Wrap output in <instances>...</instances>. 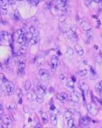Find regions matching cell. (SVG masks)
I'll return each mask as SVG.
<instances>
[{"label":"cell","mask_w":102,"mask_h":128,"mask_svg":"<svg viewBox=\"0 0 102 128\" xmlns=\"http://www.w3.org/2000/svg\"><path fill=\"white\" fill-rule=\"evenodd\" d=\"M1 89L5 95L10 96L11 95L13 94V91L14 90L15 86L13 82L8 80V81L2 82V84L1 85Z\"/></svg>","instance_id":"1"},{"label":"cell","mask_w":102,"mask_h":128,"mask_svg":"<svg viewBox=\"0 0 102 128\" xmlns=\"http://www.w3.org/2000/svg\"><path fill=\"white\" fill-rule=\"evenodd\" d=\"M1 119H2L3 123L6 126H9L12 124V120L9 115L5 114L1 118Z\"/></svg>","instance_id":"11"},{"label":"cell","mask_w":102,"mask_h":128,"mask_svg":"<svg viewBox=\"0 0 102 128\" xmlns=\"http://www.w3.org/2000/svg\"><path fill=\"white\" fill-rule=\"evenodd\" d=\"M17 41L18 43L21 44H23L24 42H25V33H23L19 35Z\"/></svg>","instance_id":"23"},{"label":"cell","mask_w":102,"mask_h":128,"mask_svg":"<svg viewBox=\"0 0 102 128\" xmlns=\"http://www.w3.org/2000/svg\"><path fill=\"white\" fill-rule=\"evenodd\" d=\"M14 18H15V19H17V20H20V19H21V14L19 10L16 9V10L14 11Z\"/></svg>","instance_id":"27"},{"label":"cell","mask_w":102,"mask_h":128,"mask_svg":"<svg viewBox=\"0 0 102 128\" xmlns=\"http://www.w3.org/2000/svg\"><path fill=\"white\" fill-rule=\"evenodd\" d=\"M51 68L53 71H54L56 70L59 66L60 65V61H59V58L55 55H53L51 58Z\"/></svg>","instance_id":"4"},{"label":"cell","mask_w":102,"mask_h":128,"mask_svg":"<svg viewBox=\"0 0 102 128\" xmlns=\"http://www.w3.org/2000/svg\"><path fill=\"white\" fill-rule=\"evenodd\" d=\"M23 109H24V111L25 113H28L29 111H30V109H29L28 107L27 106H24V108H23Z\"/></svg>","instance_id":"37"},{"label":"cell","mask_w":102,"mask_h":128,"mask_svg":"<svg viewBox=\"0 0 102 128\" xmlns=\"http://www.w3.org/2000/svg\"><path fill=\"white\" fill-rule=\"evenodd\" d=\"M92 1H93V0H85V4L87 6L90 5L92 2Z\"/></svg>","instance_id":"38"},{"label":"cell","mask_w":102,"mask_h":128,"mask_svg":"<svg viewBox=\"0 0 102 128\" xmlns=\"http://www.w3.org/2000/svg\"><path fill=\"white\" fill-rule=\"evenodd\" d=\"M70 30H71V32L73 33V34H76V32H77V28H76L75 25H71V27H70Z\"/></svg>","instance_id":"31"},{"label":"cell","mask_w":102,"mask_h":128,"mask_svg":"<svg viewBox=\"0 0 102 128\" xmlns=\"http://www.w3.org/2000/svg\"><path fill=\"white\" fill-rule=\"evenodd\" d=\"M50 109H51V110H55L56 108H55V106H54V105H51V106Z\"/></svg>","instance_id":"42"},{"label":"cell","mask_w":102,"mask_h":128,"mask_svg":"<svg viewBox=\"0 0 102 128\" xmlns=\"http://www.w3.org/2000/svg\"><path fill=\"white\" fill-rule=\"evenodd\" d=\"M76 113V110L74 109H73V108H71V109H69L68 110H67L65 113V118L66 119H70L71 117L73 116V115Z\"/></svg>","instance_id":"13"},{"label":"cell","mask_w":102,"mask_h":128,"mask_svg":"<svg viewBox=\"0 0 102 128\" xmlns=\"http://www.w3.org/2000/svg\"><path fill=\"white\" fill-rule=\"evenodd\" d=\"M87 70H86V69H83V70H81V71H80L79 72V74L82 77L85 76L87 75Z\"/></svg>","instance_id":"29"},{"label":"cell","mask_w":102,"mask_h":128,"mask_svg":"<svg viewBox=\"0 0 102 128\" xmlns=\"http://www.w3.org/2000/svg\"><path fill=\"white\" fill-rule=\"evenodd\" d=\"M93 1H94L96 3H100L101 2V0H93Z\"/></svg>","instance_id":"43"},{"label":"cell","mask_w":102,"mask_h":128,"mask_svg":"<svg viewBox=\"0 0 102 128\" xmlns=\"http://www.w3.org/2000/svg\"><path fill=\"white\" fill-rule=\"evenodd\" d=\"M38 40H39V36H38V33L35 34L32 37V39L30 40V43L31 45H34L38 43Z\"/></svg>","instance_id":"21"},{"label":"cell","mask_w":102,"mask_h":128,"mask_svg":"<svg viewBox=\"0 0 102 128\" xmlns=\"http://www.w3.org/2000/svg\"><path fill=\"white\" fill-rule=\"evenodd\" d=\"M17 95H18V97H19L20 98L22 97V96H23V91H22L20 89H18L17 90Z\"/></svg>","instance_id":"34"},{"label":"cell","mask_w":102,"mask_h":128,"mask_svg":"<svg viewBox=\"0 0 102 128\" xmlns=\"http://www.w3.org/2000/svg\"><path fill=\"white\" fill-rule=\"evenodd\" d=\"M90 122V119L88 116H83L80 119V124L82 126H86L88 125Z\"/></svg>","instance_id":"14"},{"label":"cell","mask_w":102,"mask_h":128,"mask_svg":"<svg viewBox=\"0 0 102 128\" xmlns=\"http://www.w3.org/2000/svg\"><path fill=\"white\" fill-rule=\"evenodd\" d=\"M20 103H22V99H20Z\"/></svg>","instance_id":"45"},{"label":"cell","mask_w":102,"mask_h":128,"mask_svg":"<svg viewBox=\"0 0 102 128\" xmlns=\"http://www.w3.org/2000/svg\"><path fill=\"white\" fill-rule=\"evenodd\" d=\"M70 97L71 101L75 102V103H77V102H79L80 99V95L77 91H73L70 94Z\"/></svg>","instance_id":"10"},{"label":"cell","mask_w":102,"mask_h":128,"mask_svg":"<svg viewBox=\"0 0 102 128\" xmlns=\"http://www.w3.org/2000/svg\"><path fill=\"white\" fill-rule=\"evenodd\" d=\"M79 22L81 27H82V28L83 29L84 31H88L92 30V25L90 24L89 23H88L87 21H86L82 19H80Z\"/></svg>","instance_id":"7"},{"label":"cell","mask_w":102,"mask_h":128,"mask_svg":"<svg viewBox=\"0 0 102 128\" xmlns=\"http://www.w3.org/2000/svg\"><path fill=\"white\" fill-rule=\"evenodd\" d=\"M50 121L51 123L53 126H56L57 125L58 123V119L57 117L56 114L54 113H51L50 115Z\"/></svg>","instance_id":"17"},{"label":"cell","mask_w":102,"mask_h":128,"mask_svg":"<svg viewBox=\"0 0 102 128\" xmlns=\"http://www.w3.org/2000/svg\"><path fill=\"white\" fill-rule=\"evenodd\" d=\"M19 74L20 76H23L24 74V70L25 68V62L24 60L21 59L19 61Z\"/></svg>","instance_id":"8"},{"label":"cell","mask_w":102,"mask_h":128,"mask_svg":"<svg viewBox=\"0 0 102 128\" xmlns=\"http://www.w3.org/2000/svg\"><path fill=\"white\" fill-rule=\"evenodd\" d=\"M1 13L3 15H6L7 13V4L8 1L7 0H1Z\"/></svg>","instance_id":"9"},{"label":"cell","mask_w":102,"mask_h":128,"mask_svg":"<svg viewBox=\"0 0 102 128\" xmlns=\"http://www.w3.org/2000/svg\"><path fill=\"white\" fill-rule=\"evenodd\" d=\"M75 50H76V52L77 53V54L79 55L80 56H83L84 54V51L83 50V48L80 46L79 44H76L74 46Z\"/></svg>","instance_id":"19"},{"label":"cell","mask_w":102,"mask_h":128,"mask_svg":"<svg viewBox=\"0 0 102 128\" xmlns=\"http://www.w3.org/2000/svg\"><path fill=\"white\" fill-rule=\"evenodd\" d=\"M40 1V0H29L28 2H30V4H31L32 5L36 6L38 4Z\"/></svg>","instance_id":"30"},{"label":"cell","mask_w":102,"mask_h":128,"mask_svg":"<svg viewBox=\"0 0 102 128\" xmlns=\"http://www.w3.org/2000/svg\"><path fill=\"white\" fill-rule=\"evenodd\" d=\"M36 101H37L38 103H40V104L42 103V102H44L43 96H42V95H37V98H36Z\"/></svg>","instance_id":"28"},{"label":"cell","mask_w":102,"mask_h":128,"mask_svg":"<svg viewBox=\"0 0 102 128\" xmlns=\"http://www.w3.org/2000/svg\"><path fill=\"white\" fill-rule=\"evenodd\" d=\"M27 1H29V0H27Z\"/></svg>","instance_id":"47"},{"label":"cell","mask_w":102,"mask_h":128,"mask_svg":"<svg viewBox=\"0 0 102 128\" xmlns=\"http://www.w3.org/2000/svg\"><path fill=\"white\" fill-rule=\"evenodd\" d=\"M34 34L32 33H31V31H29L28 32L26 33L25 34V42L26 43H30V40L32 39V37H33Z\"/></svg>","instance_id":"18"},{"label":"cell","mask_w":102,"mask_h":128,"mask_svg":"<svg viewBox=\"0 0 102 128\" xmlns=\"http://www.w3.org/2000/svg\"><path fill=\"white\" fill-rule=\"evenodd\" d=\"M23 33H24V31H23V29H19V30L17 31V33L19 35H20V34H21Z\"/></svg>","instance_id":"40"},{"label":"cell","mask_w":102,"mask_h":128,"mask_svg":"<svg viewBox=\"0 0 102 128\" xmlns=\"http://www.w3.org/2000/svg\"><path fill=\"white\" fill-rule=\"evenodd\" d=\"M38 74L40 76V79L42 81H46L49 78V73L47 70L45 69H40L38 71Z\"/></svg>","instance_id":"6"},{"label":"cell","mask_w":102,"mask_h":128,"mask_svg":"<svg viewBox=\"0 0 102 128\" xmlns=\"http://www.w3.org/2000/svg\"><path fill=\"white\" fill-rule=\"evenodd\" d=\"M0 38H1V43L3 44L7 45L11 43L12 37L10 34L5 31H1L0 34Z\"/></svg>","instance_id":"3"},{"label":"cell","mask_w":102,"mask_h":128,"mask_svg":"<svg viewBox=\"0 0 102 128\" xmlns=\"http://www.w3.org/2000/svg\"><path fill=\"white\" fill-rule=\"evenodd\" d=\"M100 97H101V100H102V90L101 91H100Z\"/></svg>","instance_id":"44"},{"label":"cell","mask_w":102,"mask_h":128,"mask_svg":"<svg viewBox=\"0 0 102 128\" xmlns=\"http://www.w3.org/2000/svg\"><path fill=\"white\" fill-rule=\"evenodd\" d=\"M28 44V43H24V44H23L22 45V46L20 47L19 52H18V55L21 56V55L24 54V53H25V52H26L27 50V48Z\"/></svg>","instance_id":"15"},{"label":"cell","mask_w":102,"mask_h":128,"mask_svg":"<svg viewBox=\"0 0 102 128\" xmlns=\"http://www.w3.org/2000/svg\"><path fill=\"white\" fill-rule=\"evenodd\" d=\"M95 90L97 92L100 93V91L102 90V81H99L95 85Z\"/></svg>","instance_id":"25"},{"label":"cell","mask_w":102,"mask_h":128,"mask_svg":"<svg viewBox=\"0 0 102 128\" xmlns=\"http://www.w3.org/2000/svg\"><path fill=\"white\" fill-rule=\"evenodd\" d=\"M67 54L71 56V55H73L74 54V51H73V50L71 48V47H69L67 49Z\"/></svg>","instance_id":"35"},{"label":"cell","mask_w":102,"mask_h":128,"mask_svg":"<svg viewBox=\"0 0 102 128\" xmlns=\"http://www.w3.org/2000/svg\"><path fill=\"white\" fill-rule=\"evenodd\" d=\"M102 3V0H101V2H100Z\"/></svg>","instance_id":"46"},{"label":"cell","mask_w":102,"mask_h":128,"mask_svg":"<svg viewBox=\"0 0 102 128\" xmlns=\"http://www.w3.org/2000/svg\"><path fill=\"white\" fill-rule=\"evenodd\" d=\"M86 108H87V111H88V113H90L92 115L94 116L97 113V108L94 104H91V103H88V104H87V105H86Z\"/></svg>","instance_id":"5"},{"label":"cell","mask_w":102,"mask_h":128,"mask_svg":"<svg viewBox=\"0 0 102 128\" xmlns=\"http://www.w3.org/2000/svg\"><path fill=\"white\" fill-rule=\"evenodd\" d=\"M0 76H1V80L2 81V82L8 81V80H7V79H6L5 77L4 74H2V73H1V74H0Z\"/></svg>","instance_id":"36"},{"label":"cell","mask_w":102,"mask_h":128,"mask_svg":"<svg viewBox=\"0 0 102 128\" xmlns=\"http://www.w3.org/2000/svg\"><path fill=\"white\" fill-rule=\"evenodd\" d=\"M41 119H42V122L44 124H46L48 122V116L46 113H42L41 114Z\"/></svg>","instance_id":"24"},{"label":"cell","mask_w":102,"mask_h":128,"mask_svg":"<svg viewBox=\"0 0 102 128\" xmlns=\"http://www.w3.org/2000/svg\"><path fill=\"white\" fill-rule=\"evenodd\" d=\"M24 89H25L26 90H28L30 89L31 87V83L30 82V81L29 80H26V81L24 82Z\"/></svg>","instance_id":"26"},{"label":"cell","mask_w":102,"mask_h":128,"mask_svg":"<svg viewBox=\"0 0 102 128\" xmlns=\"http://www.w3.org/2000/svg\"><path fill=\"white\" fill-rule=\"evenodd\" d=\"M4 116V113H3V109L2 108V104H1V118H2Z\"/></svg>","instance_id":"41"},{"label":"cell","mask_w":102,"mask_h":128,"mask_svg":"<svg viewBox=\"0 0 102 128\" xmlns=\"http://www.w3.org/2000/svg\"><path fill=\"white\" fill-rule=\"evenodd\" d=\"M37 94L36 93V92H34V91H31L29 93H28L27 95V98L28 99H29L30 100H36L37 98Z\"/></svg>","instance_id":"22"},{"label":"cell","mask_w":102,"mask_h":128,"mask_svg":"<svg viewBox=\"0 0 102 128\" xmlns=\"http://www.w3.org/2000/svg\"><path fill=\"white\" fill-rule=\"evenodd\" d=\"M37 91H38V95H40L43 96L47 92V89L44 85H38L37 86Z\"/></svg>","instance_id":"12"},{"label":"cell","mask_w":102,"mask_h":128,"mask_svg":"<svg viewBox=\"0 0 102 128\" xmlns=\"http://www.w3.org/2000/svg\"><path fill=\"white\" fill-rule=\"evenodd\" d=\"M76 121L74 118H70L67 121V126L69 128H73L76 126Z\"/></svg>","instance_id":"20"},{"label":"cell","mask_w":102,"mask_h":128,"mask_svg":"<svg viewBox=\"0 0 102 128\" xmlns=\"http://www.w3.org/2000/svg\"><path fill=\"white\" fill-rule=\"evenodd\" d=\"M66 19V16L65 15H61L59 17V21L60 23H63Z\"/></svg>","instance_id":"33"},{"label":"cell","mask_w":102,"mask_h":128,"mask_svg":"<svg viewBox=\"0 0 102 128\" xmlns=\"http://www.w3.org/2000/svg\"><path fill=\"white\" fill-rule=\"evenodd\" d=\"M67 86H69V87H70V88L74 89V84L73 81V80H70V81H68Z\"/></svg>","instance_id":"32"},{"label":"cell","mask_w":102,"mask_h":128,"mask_svg":"<svg viewBox=\"0 0 102 128\" xmlns=\"http://www.w3.org/2000/svg\"><path fill=\"white\" fill-rule=\"evenodd\" d=\"M68 98V95L65 92H62L59 93L57 95V99L61 102H64Z\"/></svg>","instance_id":"16"},{"label":"cell","mask_w":102,"mask_h":128,"mask_svg":"<svg viewBox=\"0 0 102 128\" xmlns=\"http://www.w3.org/2000/svg\"><path fill=\"white\" fill-rule=\"evenodd\" d=\"M7 1H8V4L11 5H13L15 3V0H7Z\"/></svg>","instance_id":"39"},{"label":"cell","mask_w":102,"mask_h":128,"mask_svg":"<svg viewBox=\"0 0 102 128\" xmlns=\"http://www.w3.org/2000/svg\"><path fill=\"white\" fill-rule=\"evenodd\" d=\"M69 2V0H57V6L58 8L62 11L69 12L70 10Z\"/></svg>","instance_id":"2"}]
</instances>
